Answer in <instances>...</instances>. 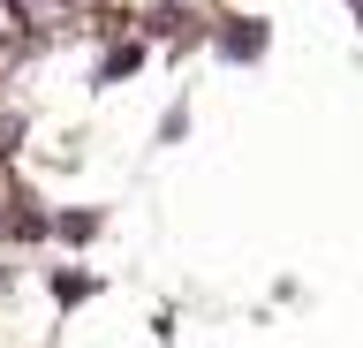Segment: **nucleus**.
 I'll list each match as a JSON object with an SVG mask.
<instances>
[{"label": "nucleus", "instance_id": "f257e3e1", "mask_svg": "<svg viewBox=\"0 0 363 348\" xmlns=\"http://www.w3.org/2000/svg\"><path fill=\"white\" fill-rule=\"evenodd\" d=\"M30 16H61V8H76V0H23Z\"/></svg>", "mask_w": 363, "mask_h": 348}]
</instances>
